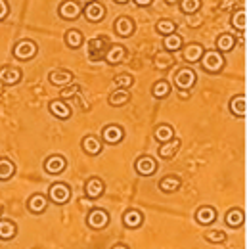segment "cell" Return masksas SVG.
I'll return each instance as SVG.
<instances>
[{"mask_svg": "<svg viewBox=\"0 0 247 249\" xmlns=\"http://www.w3.org/2000/svg\"><path fill=\"white\" fill-rule=\"evenodd\" d=\"M83 2H87V4H88V2H94V0H83Z\"/></svg>", "mask_w": 247, "mask_h": 249, "instance_id": "cell-49", "label": "cell"}, {"mask_svg": "<svg viewBox=\"0 0 247 249\" xmlns=\"http://www.w3.org/2000/svg\"><path fill=\"white\" fill-rule=\"evenodd\" d=\"M124 58H126V48H124L123 44H109L104 62L109 63V65H119Z\"/></svg>", "mask_w": 247, "mask_h": 249, "instance_id": "cell-20", "label": "cell"}, {"mask_svg": "<svg viewBox=\"0 0 247 249\" xmlns=\"http://www.w3.org/2000/svg\"><path fill=\"white\" fill-rule=\"evenodd\" d=\"M203 52H205V48L199 42H190V44H186L184 48H182V58L188 63H197L201 60Z\"/></svg>", "mask_w": 247, "mask_h": 249, "instance_id": "cell-22", "label": "cell"}, {"mask_svg": "<svg viewBox=\"0 0 247 249\" xmlns=\"http://www.w3.org/2000/svg\"><path fill=\"white\" fill-rule=\"evenodd\" d=\"M203 238H205V242H209V244H224L226 238H228V234L222 232V230H207V232L203 234Z\"/></svg>", "mask_w": 247, "mask_h": 249, "instance_id": "cell-39", "label": "cell"}, {"mask_svg": "<svg viewBox=\"0 0 247 249\" xmlns=\"http://www.w3.org/2000/svg\"><path fill=\"white\" fill-rule=\"evenodd\" d=\"M65 169H67V159L63 156L56 154V156L46 157V161H44V171L48 175H62Z\"/></svg>", "mask_w": 247, "mask_h": 249, "instance_id": "cell-17", "label": "cell"}, {"mask_svg": "<svg viewBox=\"0 0 247 249\" xmlns=\"http://www.w3.org/2000/svg\"><path fill=\"white\" fill-rule=\"evenodd\" d=\"M167 4H176V2H180V0H165Z\"/></svg>", "mask_w": 247, "mask_h": 249, "instance_id": "cell-46", "label": "cell"}, {"mask_svg": "<svg viewBox=\"0 0 247 249\" xmlns=\"http://www.w3.org/2000/svg\"><path fill=\"white\" fill-rule=\"evenodd\" d=\"M48 209V197L44 194H33L27 199V211L33 215H42Z\"/></svg>", "mask_w": 247, "mask_h": 249, "instance_id": "cell-18", "label": "cell"}, {"mask_svg": "<svg viewBox=\"0 0 247 249\" xmlns=\"http://www.w3.org/2000/svg\"><path fill=\"white\" fill-rule=\"evenodd\" d=\"M16 175V163L8 157H0V180L6 182Z\"/></svg>", "mask_w": 247, "mask_h": 249, "instance_id": "cell-34", "label": "cell"}, {"mask_svg": "<svg viewBox=\"0 0 247 249\" xmlns=\"http://www.w3.org/2000/svg\"><path fill=\"white\" fill-rule=\"evenodd\" d=\"M134 21L128 18V16H121V18H117L115 19V23H113V29H115V35L117 36H123V38H128L132 33H134Z\"/></svg>", "mask_w": 247, "mask_h": 249, "instance_id": "cell-21", "label": "cell"}, {"mask_svg": "<svg viewBox=\"0 0 247 249\" xmlns=\"http://www.w3.org/2000/svg\"><path fill=\"white\" fill-rule=\"evenodd\" d=\"M85 222H87V226L92 228V230H104L106 226H109L111 217H109V213H107L106 209H102V207H94V209L88 211V215H87V218H85Z\"/></svg>", "mask_w": 247, "mask_h": 249, "instance_id": "cell-5", "label": "cell"}, {"mask_svg": "<svg viewBox=\"0 0 247 249\" xmlns=\"http://www.w3.org/2000/svg\"><path fill=\"white\" fill-rule=\"evenodd\" d=\"M123 224L126 228H130V230L140 228V226L144 224V213H142L140 209H134V207L126 209L123 213Z\"/></svg>", "mask_w": 247, "mask_h": 249, "instance_id": "cell-19", "label": "cell"}, {"mask_svg": "<svg viewBox=\"0 0 247 249\" xmlns=\"http://www.w3.org/2000/svg\"><path fill=\"white\" fill-rule=\"evenodd\" d=\"M234 6H236V0H222V4H220L222 10H228V8H234Z\"/></svg>", "mask_w": 247, "mask_h": 249, "instance_id": "cell-43", "label": "cell"}, {"mask_svg": "<svg viewBox=\"0 0 247 249\" xmlns=\"http://www.w3.org/2000/svg\"><path fill=\"white\" fill-rule=\"evenodd\" d=\"M107 102H109V106H113V107H121V106L130 102V92H128L126 89H115L113 92L109 94Z\"/></svg>", "mask_w": 247, "mask_h": 249, "instance_id": "cell-30", "label": "cell"}, {"mask_svg": "<svg viewBox=\"0 0 247 249\" xmlns=\"http://www.w3.org/2000/svg\"><path fill=\"white\" fill-rule=\"evenodd\" d=\"M48 111L56 117V119H60V121H67L69 117H71V106L62 100V98H56V100H50V104H48Z\"/></svg>", "mask_w": 247, "mask_h": 249, "instance_id": "cell-12", "label": "cell"}, {"mask_svg": "<svg viewBox=\"0 0 247 249\" xmlns=\"http://www.w3.org/2000/svg\"><path fill=\"white\" fill-rule=\"evenodd\" d=\"M81 90H83V89H81L79 85H75V83H73V85H69V87L62 89V94H60V98H62V100H67V98H75V96H79V94H81Z\"/></svg>", "mask_w": 247, "mask_h": 249, "instance_id": "cell-41", "label": "cell"}, {"mask_svg": "<svg viewBox=\"0 0 247 249\" xmlns=\"http://www.w3.org/2000/svg\"><path fill=\"white\" fill-rule=\"evenodd\" d=\"M234 48H236V36H234V35H230V33L218 35V38H216V50H218L220 54L232 52Z\"/></svg>", "mask_w": 247, "mask_h": 249, "instance_id": "cell-28", "label": "cell"}, {"mask_svg": "<svg viewBox=\"0 0 247 249\" xmlns=\"http://www.w3.org/2000/svg\"><path fill=\"white\" fill-rule=\"evenodd\" d=\"M152 94H154V98H157V100L169 98V94H171V83L169 81H157V83H154Z\"/></svg>", "mask_w": 247, "mask_h": 249, "instance_id": "cell-36", "label": "cell"}, {"mask_svg": "<svg viewBox=\"0 0 247 249\" xmlns=\"http://www.w3.org/2000/svg\"><path fill=\"white\" fill-rule=\"evenodd\" d=\"M23 79V71L16 65H2L0 67V83L4 87H16Z\"/></svg>", "mask_w": 247, "mask_h": 249, "instance_id": "cell-7", "label": "cell"}, {"mask_svg": "<svg viewBox=\"0 0 247 249\" xmlns=\"http://www.w3.org/2000/svg\"><path fill=\"white\" fill-rule=\"evenodd\" d=\"M111 249H130V248H128V246H124V244H115Z\"/></svg>", "mask_w": 247, "mask_h": 249, "instance_id": "cell-45", "label": "cell"}, {"mask_svg": "<svg viewBox=\"0 0 247 249\" xmlns=\"http://www.w3.org/2000/svg\"><path fill=\"white\" fill-rule=\"evenodd\" d=\"M109 38L107 36H94L88 40V60L90 62H104L106 52L109 48Z\"/></svg>", "mask_w": 247, "mask_h": 249, "instance_id": "cell-1", "label": "cell"}, {"mask_svg": "<svg viewBox=\"0 0 247 249\" xmlns=\"http://www.w3.org/2000/svg\"><path fill=\"white\" fill-rule=\"evenodd\" d=\"M73 73L69 71V69H54V71H50L48 73V81H50V85H54V87H58V89H65V87H69V85H73Z\"/></svg>", "mask_w": 247, "mask_h": 249, "instance_id": "cell-13", "label": "cell"}, {"mask_svg": "<svg viewBox=\"0 0 247 249\" xmlns=\"http://www.w3.org/2000/svg\"><path fill=\"white\" fill-rule=\"evenodd\" d=\"M180 10L186 16H194L201 10V0H180Z\"/></svg>", "mask_w": 247, "mask_h": 249, "instance_id": "cell-38", "label": "cell"}, {"mask_svg": "<svg viewBox=\"0 0 247 249\" xmlns=\"http://www.w3.org/2000/svg\"><path fill=\"white\" fill-rule=\"evenodd\" d=\"M83 42H85V36H83V33L79 31V29H69V31H65V44H67L71 50L81 48Z\"/></svg>", "mask_w": 247, "mask_h": 249, "instance_id": "cell-33", "label": "cell"}, {"mask_svg": "<svg viewBox=\"0 0 247 249\" xmlns=\"http://www.w3.org/2000/svg\"><path fill=\"white\" fill-rule=\"evenodd\" d=\"M228 107H230V113H232L234 117H246V94L234 96V98L230 100Z\"/></svg>", "mask_w": 247, "mask_h": 249, "instance_id": "cell-29", "label": "cell"}, {"mask_svg": "<svg viewBox=\"0 0 247 249\" xmlns=\"http://www.w3.org/2000/svg\"><path fill=\"white\" fill-rule=\"evenodd\" d=\"M173 63H175V58H173L171 52H167V50H159V52H155L154 54V67L155 69H159V71H167V69H171Z\"/></svg>", "mask_w": 247, "mask_h": 249, "instance_id": "cell-27", "label": "cell"}, {"mask_svg": "<svg viewBox=\"0 0 247 249\" xmlns=\"http://www.w3.org/2000/svg\"><path fill=\"white\" fill-rule=\"evenodd\" d=\"M154 136H155V140H157L159 144L169 142L171 138H175V128H173L169 123H161V124H157V126H155Z\"/></svg>", "mask_w": 247, "mask_h": 249, "instance_id": "cell-31", "label": "cell"}, {"mask_svg": "<svg viewBox=\"0 0 247 249\" xmlns=\"http://www.w3.org/2000/svg\"><path fill=\"white\" fill-rule=\"evenodd\" d=\"M83 14H85V18H87L90 23H100V21L106 18V6H104L102 2H98V0H94V2L85 4Z\"/></svg>", "mask_w": 247, "mask_h": 249, "instance_id": "cell-11", "label": "cell"}, {"mask_svg": "<svg viewBox=\"0 0 247 249\" xmlns=\"http://www.w3.org/2000/svg\"><path fill=\"white\" fill-rule=\"evenodd\" d=\"M134 4H136V6H142V8H146V6L154 4V0H134Z\"/></svg>", "mask_w": 247, "mask_h": 249, "instance_id": "cell-44", "label": "cell"}, {"mask_svg": "<svg viewBox=\"0 0 247 249\" xmlns=\"http://www.w3.org/2000/svg\"><path fill=\"white\" fill-rule=\"evenodd\" d=\"M180 146H182V140L175 136V138H171L169 142L159 144V148H157V156L161 157V159H165V161H169V159H173V157L178 154Z\"/></svg>", "mask_w": 247, "mask_h": 249, "instance_id": "cell-14", "label": "cell"}, {"mask_svg": "<svg viewBox=\"0 0 247 249\" xmlns=\"http://www.w3.org/2000/svg\"><path fill=\"white\" fill-rule=\"evenodd\" d=\"M2 213H4V205H0V218H2Z\"/></svg>", "mask_w": 247, "mask_h": 249, "instance_id": "cell-48", "label": "cell"}, {"mask_svg": "<svg viewBox=\"0 0 247 249\" xmlns=\"http://www.w3.org/2000/svg\"><path fill=\"white\" fill-rule=\"evenodd\" d=\"M58 14L65 21H73L83 14V8H81V4L77 0H63L60 4V8H58Z\"/></svg>", "mask_w": 247, "mask_h": 249, "instance_id": "cell-9", "label": "cell"}, {"mask_svg": "<svg viewBox=\"0 0 247 249\" xmlns=\"http://www.w3.org/2000/svg\"><path fill=\"white\" fill-rule=\"evenodd\" d=\"M124 138V130L123 126H119L117 123H111V124H106L102 128V142L109 144V146H115L119 142H123Z\"/></svg>", "mask_w": 247, "mask_h": 249, "instance_id": "cell-8", "label": "cell"}, {"mask_svg": "<svg viewBox=\"0 0 247 249\" xmlns=\"http://www.w3.org/2000/svg\"><path fill=\"white\" fill-rule=\"evenodd\" d=\"M201 67L207 73H220L224 69V56L218 50H207L201 56Z\"/></svg>", "mask_w": 247, "mask_h": 249, "instance_id": "cell-3", "label": "cell"}, {"mask_svg": "<svg viewBox=\"0 0 247 249\" xmlns=\"http://www.w3.org/2000/svg\"><path fill=\"white\" fill-rule=\"evenodd\" d=\"M224 222H226V226H230V228H240V226H244V222H246V213H244V209L232 207L230 211H226Z\"/></svg>", "mask_w": 247, "mask_h": 249, "instance_id": "cell-25", "label": "cell"}, {"mask_svg": "<svg viewBox=\"0 0 247 249\" xmlns=\"http://www.w3.org/2000/svg\"><path fill=\"white\" fill-rule=\"evenodd\" d=\"M12 52H14V58H18L21 62H27V60H33L36 56L38 46H36V42L31 40V38H21V40H18L14 44V50Z\"/></svg>", "mask_w": 247, "mask_h": 249, "instance_id": "cell-2", "label": "cell"}, {"mask_svg": "<svg viewBox=\"0 0 247 249\" xmlns=\"http://www.w3.org/2000/svg\"><path fill=\"white\" fill-rule=\"evenodd\" d=\"M195 81H197V75H195V71L192 67H182L175 75V87L180 92H190L195 87Z\"/></svg>", "mask_w": 247, "mask_h": 249, "instance_id": "cell-4", "label": "cell"}, {"mask_svg": "<svg viewBox=\"0 0 247 249\" xmlns=\"http://www.w3.org/2000/svg\"><path fill=\"white\" fill-rule=\"evenodd\" d=\"M8 12H10V8H8V2L6 0H0V21L8 16Z\"/></svg>", "mask_w": 247, "mask_h": 249, "instance_id": "cell-42", "label": "cell"}, {"mask_svg": "<svg viewBox=\"0 0 247 249\" xmlns=\"http://www.w3.org/2000/svg\"><path fill=\"white\" fill-rule=\"evenodd\" d=\"M81 148H83V152L87 154V156H100L102 154V148H104V142L98 138V136H94V134H87L83 140H81Z\"/></svg>", "mask_w": 247, "mask_h": 249, "instance_id": "cell-16", "label": "cell"}, {"mask_svg": "<svg viewBox=\"0 0 247 249\" xmlns=\"http://www.w3.org/2000/svg\"><path fill=\"white\" fill-rule=\"evenodd\" d=\"M195 220L197 224L201 226H211L216 220V209L211 205H201L197 211H195Z\"/></svg>", "mask_w": 247, "mask_h": 249, "instance_id": "cell-23", "label": "cell"}, {"mask_svg": "<svg viewBox=\"0 0 247 249\" xmlns=\"http://www.w3.org/2000/svg\"><path fill=\"white\" fill-rule=\"evenodd\" d=\"M159 190L163 192V194H175V192H178L180 186H182V180H180V177H175V175H167V177H163L161 180H159Z\"/></svg>", "mask_w": 247, "mask_h": 249, "instance_id": "cell-24", "label": "cell"}, {"mask_svg": "<svg viewBox=\"0 0 247 249\" xmlns=\"http://www.w3.org/2000/svg\"><path fill=\"white\" fill-rule=\"evenodd\" d=\"M163 50L167 52H176V50H182V36L178 33H173V35H167L163 36Z\"/></svg>", "mask_w": 247, "mask_h": 249, "instance_id": "cell-32", "label": "cell"}, {"mask_svg": "<svg viewBox=\"0 0 247 249\" xmlns=\"http://www.w3.org/2000/svg\"><path fill=\"white\" fill-rule=\"evenodd\" d=\"M155 31L159 35H163V36L173 35V33H176V23L173 19H159L157 25H155Z\"/></svg>", "mask_w": 247, "mask_h": 249, "instance_id": "cell-37", "label": "cell"}, {"mask_svg": "<svg viewBox=\"0 0 247 249\" xmlns=\"http://www.w3.org/2000/svg\"><path fill=\"white\" fill-rule=\"evenodd\" d=\"M230 23H232V27H234L236 31H240V33L246 31V8H238V10L232 14Z\"/></svg>", "mask_w": 247, "mask_h": 249, "instance_id": "cell-35", "label": "cell"}, {"mask_svg": "<svg viewBox=\"0 0 247 249\" xmlns=\"http://www.w3.org/2000/svg\"><path fill=\"white\" fill-rule=\"evenodd\" d=\"M134 171L140 177H154L157 173V161L152 156H140L134 161Z\"/></svg>", "mask_w": 247, "mask_h": 249, "instance_id": "cell-10", "label": "cell"}, {"mask_svg": "<svg viewBox=\"0 0 247 249\" xmlns=\"http://www.w3.org/2000/svg\"><path fill=\"white\" fill-rule=\"evenodd\" d=\"M115 85H117V89H126L128 90L134 85V79H132L130 73H121V75L115 77Z\"/></svg>", "mask_w": 247, "mask_h": 249, "instance_id": "cell-40", "label": "cell"}, {"mask_svg": "<svg viewBox=\"0 0 247 249\" xmlns=\"http://www.w3.org/2000/svg\"><path fill=\"white\" fill-rule=\"evenodd\" d=\"M18 236V224L10 218H0V240L10 242Z\"/></svg>", "mask_w": 247, "mask_h": 249, "instance_id": "cell-26", "label": "cell"}, {"mask_svg": "<svg viewBox=\"0 0 247 249\" xmlns=\"http://www.w3.org/2000/svg\"><path fill=\"white\" fill-rule=\"evenodd\" d=\"M48 201L56 203V205H65L71 199V188L65 182H54L52 186L48 188Z\"/></svg>", "mask_w": 247, "mask_h": 249, "instance_id": "cell-6", "label": "cell"}, {"mask_svg": "<svg viewBox=\"0 0 247 249\" xmlns=\"http://www.w3.org/2000/svg\"><path fill=\"white\" fill-rule=\"evenodd\" d=\"M104 192H106V184H104V180H102L100 177H90V178L85 182V196H87L88 199H98V197H102Z\"/></svg>", "mask_w": 247, "mask_h": 249, "instance_id": "cell-15", "label": "cell"}, {"mask_svg": "<svg viewBox=\"0 0 247 249\" xmlns=\"http://www.w3.org/2000/svg\"><path fill=\"white\" fill-rule=\"evenodd\" d=\"M113 2H117V4H126L128 0H113Z\"/></svg>", "mask_w": 247, "mask_h": 249, "instance_id": "cell-47", "label": "cell"}]
</instances>
